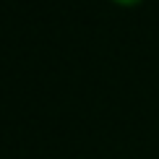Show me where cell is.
Wrapping results in <instances>:
<instances>
[{"label":"cell","instance_id":"1","mask_svg":"<svg viewBox=\"0 0 159 159\" xmlns=\"http://www.w3.org/2000/svg\"><path fill=\"white\" fill-rule=\"evenodd\" d=\"M117 3H136V0H117Z\"/></svg>","mask_w":159,"mask_h":159}]
</instances>
